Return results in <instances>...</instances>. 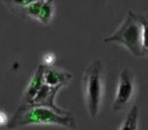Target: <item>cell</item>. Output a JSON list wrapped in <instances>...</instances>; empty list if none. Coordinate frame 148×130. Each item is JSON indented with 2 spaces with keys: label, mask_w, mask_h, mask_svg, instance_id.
<instances>
[{
  "label": "cell",
  "mask_w": 148,
  "mask_h": 130,
  "mask_svg": "<svg viewBox=\"0 0 148 130\" xmlns=\"http://www.w3.org/2000/svg\"><path fill=\"white\" fill-rule=\"evenodd\" d=\"M55 12V3L54 0H43L40 13L38 15V21L43 23V24H49L50 21L53 19Z\"/></svg>",
  "instance_id": "9"
},
{
  "label": "cell",
  "mask_w": 148,
  "mask_h": 130,
  "mask_svg": "<svg viewBox=\"0 0 148 130\" xmlns=\"http://www.w3.org/2000/svg\"><path fill=\"white\" fill-rule=\"evenodd\" d=\"M6 3H9V5H13L15 7H21V8H24L36 1H39V0H3Z\"/></svg>",
  "instance_id": "11"
},
{
  "label": "cell",
  "mask_w": 148,
  "mask_h": 130,
  "mask_svg": "<svg viewBox=\"0 0 148 130\" xmlns=\"http://www.w3.org/2000/svg\"><path fill=\"white\" fill-rule=\"evenodd\" d=\"M83 90L89 114L96 118L101 106L104 94L103 63L99 59L92 61L83 74Z\"/></svg>",
  "instance_id": "3"
},
{
  "label": "cell",
  "mask_w": 148,
  "mask_h": 130,
  "mask_svg": "<svg viewBox=\"0 0 148 130\" xmlns=\"http://www.w3.org/2000/svg\"><path fill=\"white\" fill-rule=\"evenodd\" d=\"M45 67H46V65H43V64L39 65L33 76L31 78V80H30V82H29V85L26 87L25 95H24V100H25L26 104H29L34 98V96L39 91V89L43 85V71H45Z\"/></svg>",
  "instance_id": "7"
},
{
  "label": "cell",
  "mask_w": 148,
  "mask_h": 130,
  "mask_svg": "<svg viewBox=\"0 0 148 130\" xmlns=\"http://www.w3.org/2000/svg\"><path fill=\"white\" fill-rule=\"evenodd\" d=\"M136 93V82L134 74L129 69L123 67L119 75L117 87L115 98L113 102V110L114 111H122L124 110L130 103L132 102Z\"/></svg>",
  "instance_id": "4"
},
{
  "label": "cell",
  "mask_w": 148,
  "mask_h": 130,
  "mask_svg": "<svg viewBox=\"0 0 148 130\" xmlns=\"http://www.w3.org/2000/svg\"><path fill=\"white\" fill-rule=\"evenodd\" d=\"M138 122H139V109L138 106H131L119 130H138Z\"/></svg>",
  "instance_id": "8"
},
{
  "label": "cell",
  "mask_w": 148,
  "mask_h": 130,
  "mask_svg": "<svg viewBox=\"0 0 148 130\" xmlns=\"http://www.w3.org/2000/svg\"><path fill=\"white\" fill-rule=\"evenodd\" d=\"M146 29H147V19L144 15L128 12V15L121 26L110 37L103 39L104 42H117L125 47L131 54L137 57L147 56V46H146Z\"/></svg>",
  "instance_id": "2"
},
{
  "label": "cell",
  "mask_w": 148,
  "mask_h": 130,
  "mask_svg": "<svg viewBox=\"0 0 148 130\" xmlns=\"http://www.w3.org/2000/svg\"><path fill=\"white\" fill-rule=\"evenodd\" d=\"M31 124H55L69 129H76L74 115L66 110H54L46 106H38L23 103L10 120L7 122V129L13 130Z\"/></svg>",
  "instance_id": "1"
},
{
  "label": "cell",
  "mask_w": 148,
  "mask_h": 130,
  "mask_svg": "<svg viewBox=\"0 0 148 130\" xmlns=\"http://www.w3.org/2000/svg\"><path fill=\"white\" fill-rule=\"evenodd\" d=\"M72 79V73L60 71L50 66H46L43 71V83L56 87V86H66L67 82Z\"/></svg>",
  "instance_id": "6"
},
{
  "label": "cell",
  "mask_w": 148,
  "mask_h": 130,
  "mask_svg": "<svg viewBox=\"0 0 148 130\" xmlns=\"http://www.w3.org/2000/svg\"><path fill=\"white\" fill-rule=\"evenodd\" d=\"M42 2H43V0H39V1H36V2H33V3H31V5L26 6V7H24L22 9H23V12H24L25 15L37 19L38 15L40 13V9H41V6H42Z\"/></svg>",
  "instance_id": "10"
},
{
  "label": "cell",
  "mask_w": 148,
  "mask_h": 130,
  "mask_svg": "<svg viewBox=\"0 0 148 130\" xmlns=\"http://www.w3.org/2000/svg\"><path fill=\"white\" fill-rule=\"evenodd\" d=\"M62 86H56L51 87L48 85H42L41 88L39 89L37 95L34 96V98L29 103L31 105H38V106H46V107H50L54 110H62L60 107H58L55 104V98L57 96L58 91L62 89Z\"/></svg>",
  "instance_id": "5"
}]
</instances>
